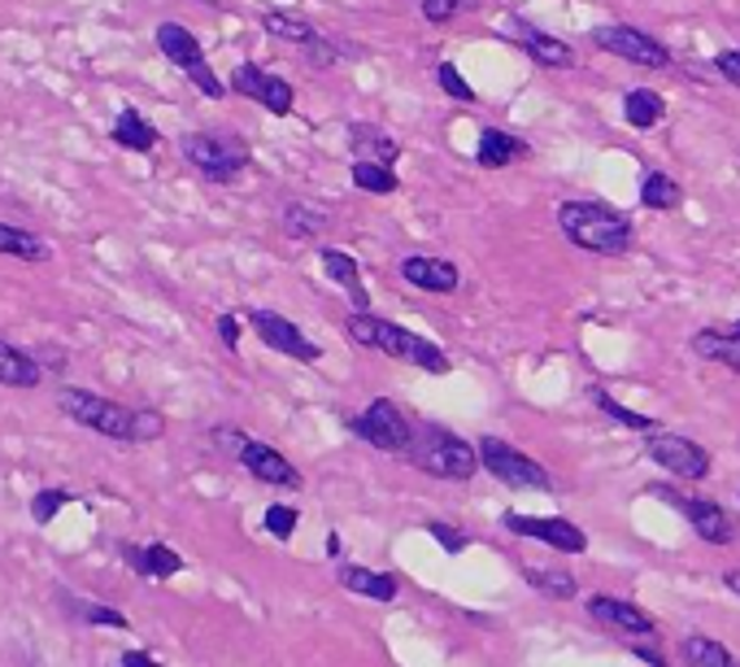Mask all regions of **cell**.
Returning <instances> with one entry per match:
<instances>
[{"mask_svg":"<svg viewBox=\"0 0 740 667\" xmlns=\"http://www.w3.org/2000/svg\"><path fill=\"white\" fill-rule=\"evenodd\" d=\"M592 45L601 52H610V57H623V61H632V66H644V70H662V66H671V49H662L653 36H644L637 27H596L592 31Z\"/></svg>","mask_w":740,"mask_h":667,"instance_id":"9","label":"cell"},{"mask_svg":"<svg viewBox=\"0 0 740 667\" xmlns=\"http://www.w3.org/2000/svg\"><path fill=\"white\" fill-rule=\"evenodd\" d=\"M532 154L523 140H514V136H505V131H484L480 136V149H475V161L484 166V170H501V166H514V161H523V157Z\"/></svg>","mask_w":740,"mask_h":667,"instance_id":"23","label":"cell"},{"mask_svg":"<svg viewBox=\"0 0 740 667\" xmlns=\"http://www.w3.org/2000/svg\"><path fill=\"white\" fill-rule=\"evenodd\" d=\"M353 184L375 193V197H388L401 188V179L393 175V166H379V161H353Z\"/></svg>","mask_w":740,"mask_h":667,"instance_id":"32","label":"cell"},{"mask_svg":"<svg viewBox=\"0 0 740 667\" xmlns=\"http://www.w3.org/2000/svg\"><path fill=\"white\" fill-rule=\"evenodd\" d=\"M505 528L519 532V537H536L549 550H562V555H584L589 550V537L566 523V519H536V514H505Z\"/></svg>","mask_w":740,"mask_h":667,"instance_id":"14","label":"cell"},{"mask_svg":"<svg viewBox=\"0 0 740 667\" xmlns=\"http://www.w3.org/2000/svg\"><path fill=\"white\" fill-rule=\"evenodd\" d=\"M262 523H266V532H270V537H293L296 532V511L293 507H270Z\"/></svg>","mask_w":740,"mask_h":667,"instance_id":"40","label":"cell"},{"mask_svg":"<svg viewBox=\"0 0 740 667\" xmlns=\"http://www.w3.org/2000/svg\"><path fill=\"white\" fill-rule=\"evenodd\" d=\"M436 79H441V88L448 97H457L462 105H475V88L462 79V70H457L453 61H441V66H436Z\"/></svg>","mask_w":740,"mask_h":667,"instance_id":"35","label":"cell"},{"mask_svg":"<svg viewBox=\"0 0 740 667\" xmlns=\"http://www.w3.org/2000/svg\"><path fill=\"white\" fill-rule=\"evenodd\" d=\"M157 49H161L166 61H175V66L197 84L200 97H209V101H223V97H227V84L209 70L205 49H200V40L188 31V27H179V22H161V27H157Z\"/></svg>","mask_w":740,"mask_h":667,"instance_id":"5","label":"cell"},{"mask_svg":"<svg viewBox=\"0 0 740 667\" xmlns=\"http://www.w3.org/2000/svg\"><path fill=\"white\" fill-rule=\"evenodd\" d=\"M427 532H432V537L441 541L448 555H457V550L466 546V541H462V532H457V528H448V523H427Z\"/></svg>","mask_w":740,"mask_h":667,"instance_id":"43","label":"cell"},{"mask_svg":"<svg viewBox=\"0 0 740 667\" xmlns=\"http://www.w3.org/2000/svg\"><path fill=\"white\" fill-rule=\"evenodd\" d=\"M510 27H514V40L527 49L532 61H541V66H549V70H571V66H575V52L566 49L562 40L544 36V31H536L532 22H523V18H514Z\"/></svg>","mask_w":740,"mask_h":667,"instance_id":"18","label":"cell"},{"mask_svg":"<svg viewBox=\"0 0 740 667\" xmlns=\"http://www.w3.org/2000/svg\"><path fill=\"white\" fill-rule=\"evenodd\" d=\"M662 97L658 92H649V88H632L628 97H623V118L637 127V131H649V127H658V118H662Z\"/></svg>","mask_w":740,"mask_h":667,"instance_id":"29","label":"cell"},{"mask_svg":"<svg viewBox=\"0 0 740 667\" xmlns=\"http://www.w3.org/2000/svg\"><path fill=\"white\" fill-rule=\"evenodd\" d=\"M723 585H728V589H732V594H737V598H740V567H732V571H723Z\"/></svg>","mask_w":740,"mask_h":667,"instance_id":"47","label":"cell"},{"mask_svg":"<svg viewBox=\"0 0 740 667\" xmlns=\"http://www.w3.org/2000/svg\"><path fill=\"white\" fill-rule=\"evenodd\" d=\"M240 462L248 467V475H257L262 484L300 489V471H296L279 450H270V445H262V441H245V445H240Z\"/></svg>","mask_w":740,"mask_h":667,"instance_id":"15","label":"cell"},{"mask_svg":"<svg viewBox=\"0 0 740 667\" xmlns=\"http://www.w3.org/2000/svg\"><path fill=\"white\" fill-rule=\"evenodd\" d=\"M218 336H223L227 350H236V345H240V318H236V314H223V318H218Z\"/></svg>","mask_w":740,"mask_h":667,"instance_id":"45","label":"cell"},{"mask_svg":"<svg viewBox=\"0 0 740 667\" xmlns=\"http://www.w3.org/2000/svg\"><path fill=\"white\" fill-rule=\"evenodd\" d=\"M327 227H332V209L305 206V202H293V206L284 209V232L296 236V241H314V236H323Z\"/></svg>","mask_w":740,"mask_h":667,"instance_id":"25","label":"cell"},{"mask_svg":"<svg viewBox=\"0 0 740 667\" xmlns=\"http://www.w3.org/2000/svg\"><path fill=\"white\" fill-rule=\"evenodd\" d=\"M336 57H341V52L332 49V45H327V40H323V36H318V40H309V45H305V61H309V66H318V70H327V66H332V61H336Z\"/></svg>","mask_w":740,"mask_h":667,"instance_id":"42","label":"cell"},{"mask_svg":"<svg viewBox=\"0 0 740 667\" xmlns=\"http://www.w3.org/2000/svg\"><path fill=\"white\" fill-rule=\"evenodd\" d=\"M410 459H414L418 471H427L436 480H457V484L480 471V450L466 445L462 437L444 432V428H414Z\"/></svg>","mask_w":740,"mask_h":667,"instance_id":"3","label":"cell"},{"mask_svg":"<svg viewBox=\"0 0 740 667\" xmlns=\"http://www.w3.org/2000/svg\"><path fill=\"white\" fill-rule=\"evenodd\" d=\"M231 92H240V97H248V101H262L270 114H279V118H288L296 105L293 84H284L279 75H266L262 66H236V75H231Z\"/></svg>","mask_w":740,"mask_h":667,"instance_id":"13","label":"cell"},{"mask_svg":"<svg viewBox=\"0 0 740 667\" xmlns=\"http://www.w3.org/2000/svg\"><path fill=\"white\" fill-rule=\"evenodd\" d=\"M166 432V419L157 411H136V423H131V441H157Z\"/></svg>","mask_w":740,"mask_h":667,"instance_id":"39","label":"cell"},{"mask_svg":"<svg viewBox=\"0 0 740 667\" xmlns=\"http://www.w3.org/2000/svg\"><path fill=\"white\" fill-rule=\"evenodd\" d=\"M179 154L188 157L205 179H214V184H231L248 166L245 140L223 136V131H188V136L179 140Z\"/></svg>","mask_w":740,"mask_h":667,"instance_id":"4","label":"cell"},{"mask_svg":"<svg viewBox=\"0 0 740 667\" xmlns=\"http://www.w3.org/2000/svg\"><path fill=\"white\" fill-rule=\"evenodd\" d=\"M714 70H719L728 84L740 88V52H719V57H714Z\"/></svg>","mask_w":740,"mask_h":667,"instance_id":"44","label":"cell"},{"mask_svg":"<svg viewBox=\"0 0 740 667\" xmlns=\"http://www.w3.org/2000/svg\"><path fill=\"white\" fill-rule=\"evenodd\" d=\"M558 223H562V232L571 236L575 249L596 257H623L637 241L632 223L619 209L601 206V202H562Z\"/></svg>","mask_w":740,"mask_h":667,"instance_id":"1","label":"cell"},{"mask_svg":"<svg viewBox=\"0 0 740 667\" xmlns=\"http://www.w3.org/2000/svg\"><path fill=\"white\" fill-rule=\"evenodd\" d=\"M336 580L345 585L348 594H362V598H375V602H393L396 598V580L388 571H371V567L345 563L336 571Z\"/></svg>","mask_w":740,"mask_h":667,"instance_id":"21","label":"cell"},{"mask_svg":"<svg viewBox=\"0 0 740 667\" xmlns=\"http://www.w3.org/2000/svg\"><path fill=\"white\" fill-rule=\"evenodd\" d=\"M348 149L357 154V161H379V166H393L401 157V145L388 131H379L375 122H353L348 127Z\"/></svg>","mask_w":740,"mask_h":667,"instance_id":"20","label":"cell"},{"mask_svg":"<svg viewBox=\"0 0 740 667\" xmlns=\"http://www.w3.org/2000/svg\"><path fill=\"white\" fill-rule=\"evenodd\" d=\"M692 354L710 362H723L728 371H740V323H719L692 336Z\"/></svg>","mask_w":740,"mask_h":667,"instance_id":"19","label":"cell"},{"mask_svg":"<svg viewBox=\"0 0 740 667\" xmlns=\"http://www.w3.org/2000/svg\"><path fill=\"white\" fill-rule=\"evenodd\" d=\"M323 271L341 284V288H348V302H353V310H371V293H366V284H362V271H357V262L345 254V249H323Z\"/></svg>","mask_w":740,"mask_h":667,"instance_id":"22","label":"cell"},{"mask_svg":"<svg viewBox=\"0 0 740 667\" xmlns=\"http://www.w3.org/2000/svg\"><path fill=\"white\" fill-rule=\"evenodd\" d=\"M480 0H423V18L427 22H436V27H444L448 18H457V13H471Z\"/></svg>","mask_w":740,"mask_h":667,"instance_id":"37","label":"cell"},{"mask_svg":"<svg viewBox=\"0 0 740 667\" xmlns=\"http://www.w3.org/2000/svg\"><path fill=\"white\" fill-rule=\"evenodd\" d=\"M262 27H266V36H275V40H288V45H309V40H318V31L309 27V22H300V18H288V13H262Z\"/></svg>","mask_w":740,"mask_h":667,"instance_id":"33","label":"cell"},{"mask_svg":"<svg viewBox=\"0 0 740 667\" xmlns=\"http://www.w3.org/2000/svg\"><path fill=\"white\" fill-rule=\"evenodd\" d=\"M644 450H649V459L662 462L671 475H680V480H701L706 471H710V454L689 441V437H675V432H658V428H649L644 432Z\"/></svg>","mask_w":740,"mask_h":667,"instance_id":"10","label":"cell"},{"mask_svg":"<svg viewBox=\"0 0 740 667\" xmlns=\"http://www.w3.org/2000/svg\"><path fill=\"white\" fill-rule=\"evenodd\" d=\"M114 140H118L122 149H131V154H152L157 131L148 127V118L140 114V109H122L118 122H114Z\"/></svg>","mask_w":740,"mask_h":667,"instance_id":"26","label":"cell"},{"mask_svg":"<svg viewBox=\"0 0 740 667\" xmlns=\"http://www.w3.org/2000/svg\"><path fill=\"white\" fill-rule=\"evenodd\" d=\"M641 202L649 209H675L684 202V188L671 179V175H662V170H653V175H644V188H641Z\"/></svg>","mask_w":740,"mask_h":667,"instance_id":"31","label":"cell"},{"mask_svg":"<svg viewBox=\"0 0 740 667\" xmlns=\"http://www.w3.org/2000/svg\"><path fill=\"white\" fill-rule=\"evenodd\" d=\"M480 462L493 471L501 484H510V489H536V493H549V489H553V480H549V471H544L541 462L519 454L514 445H505V441H496V437H484V441H480Z\"/></svg>","mask_w":740,"mask_h":667,"instance_id":"7","label":"cell"},{"mask_svg":"<svg viewBox=\"0 0 740 667\" xmlns=\"http://www.w3.org/2000/svg\"><path fill=\"white\" fill-rule=\"evenodd\" d=\"M527 580L549 594V598H575V576L571 571H553V567H527Z\"/></svg>","mask_w":740,"mask_h":667,"instance_id":"34","label":"cell"},{"mask_svg":"<svg viewBox=\"0 0 740 667\" xmlns=\"http://www.w3.org/2000/svg\"><path fill=\"white\" fill-rule=\"evenodd\" d=\"M127 559L140 567L152 580H170L175 571H184V559L170 546H145V550H127Z\"/></svg>","mask_w":740,"mask_h":667,"instance_id":"28","label":"cell"},{"mask_svg":"<svg viewBox=\"0 0 740 667\" xmlns=\"http://www.w3.org/2000/svg\"><path fill=\"white\" fill-rule=\"evenodd\" d=\"M680 655H684L689 667H740L737 655H728V646L714 641V637H706V632H692L689 641L680 646Z\"/></svg>","mask_w":740,"mask_h":667,"instance_id":"27","label":"cell"},{"mask_svg":"<svg viewBox=\"0 0 740 667\" xmlns=\"http://www.w3.org/2000/svg\"><path fill=\"white\" fill-rule=\"evenodd\" d=\"M122 667H161V664H157L152 655H145V650H127V655H122Z\"/></svg>","mask_w":740,"mask_h":667,"instance_id":"46","label":"cell"},{"mask_svg":"<svg viewBox=\"0 0 740 667\" xmlns=\"http://www.w3.org/2000/svg\"><path fill=\"white\" fill-rule=\"evenodd\" d=\"M40 362L31 359V354H22V350H13V345H4L0 341V384L4 389H36L40 384Z\"/></svg>","mask_w":740,"mask_h":667,"instance_id":"24","label":"cell"},{"mask_svg":"<svg viewBox=\"0 0 740 667\" xmlns=\"http://www.w3.org/2000/svg\"><path fill=\"white\" fill-rule=\"evenodd\" d=\"M70 502V493H61V489H45V493H36V502H31V514H36V523H49L52 514L61 511Z\"/></svg>","mask_w":740,"mask_h":667,"instance_id":"38","label":"cell"},{"mask_svg":"<svg viewBox=\"0 0 740 667\" xmlns=\"http://www.w3.org/2000/svg\"><path fill=\"white\" fill-rule=\"evenodd\" d=\"M675 511L684 514L692 523V532L701 537V541H710V546H728L732 537H737V523H732V514L723 511L719 502H710V498H692V493H675V489H658Z\"/></svg>","mask_w":740,"mask_h":667,"instance_id":"11","label":"cell"},{"mask_svg":"<svg viewBox=\"0 0 740 667\" xmlns=\"http://www.w3.org/2000/svg\"><path fill=\"white\" fill-rule=\"evenodd\" d=\"M0 254H4V257H22V262H45V257H49V245H45L40 236L22 232V227H9V223H0Z\"/></svg>","mask_w":740,"mask_h":667,"instance_id":"30","label":"cell"},{"mask_svg":"<svg viewBox=\"0 0 740 667\" xmlns=\"http://www.w3.org/2000/svg\"><path fill=\"white\" fill-rule=\"evenodd\" d=\"M592 402H596L605 414H614L619 423H628V428H641V432L653 428V419H649V414H637V411H628V406H619V402H614L610 393H601V389H592Z\"/></svg>","mask_w":740,"mask_h":667,"instance_id":"36","label":"cell"},{"mask_svg":"<svg viewBox=\"0 0 740 667\" xmlns=\"http://www.w3.org/2000/svg\"><path fill=\"white\" fill-rule=\"evenodd\" d=\"M589 616L596 619V624H605V628H614V632H628V637H644V632L658 628L653 616H644L641 607H632V602H623V598H610V594H592Z\"/></svg>","mask_w":740,"mask_h":667,"instance_id":"16","label":"cell"},{"mask_svg":"<svg viewBox=\"0 0 740 667\" xmlns=\"http://www.w3.org/2000/svg\"><path fill=\"white\" fill-rule=\"evenodd\" d=\"M401 279L423 288V293H453L457 288V266L448 257H427V254H414L401 262Z\"/></svg>","mask_w":740,"mask_h":667,"instance_id":"17","label":"cell"},{"mask_svg":"<svg viewBox=\"0 0 740 667\" xmlns=\"http://www.w3.org/2000/svg\"><path fill=\"white\" fill-rule=\"evenodd\" d=\"M79 607V616L88 619V624H109V628H127V616L122 611H109V607H100V602H75Z\"/></svg>","mask_w":740,"mask_h":667,"instance_id":"41","label":"cell"},{"mask_svg":"<svg viewBox=\"0 0 740 667\" xmlns=\"http://www.w3.org/2000/svg\"><path fill=\"white\" fill-rule=\"evenodd\" d=\"M348 428H353L366 445L388 450V454H410V445H414V428L405 423V414L396 411L388 398L371 402V411L357 414V419H348Z\"/></svg>","mask_w":740,"mask_h":667,"instance_id":"8","label":"cell"},{"mask_svg":"<svg viewBox=\"0 0 740 667\" xmlns=\"http://www.w3.org/2000/svg\"><path fill=\"white\" fill-rule=\"evenodd\" d=\"M248 323H253V332H257L270 350L288 354V359L318 362V354H323L314 341H305V332L296 327L293 318H284V314H275V310H253V314H248Z\"/></svg>","mask_w":740,"mask_h":667,"instance_id":"12","label":"cell"},{"mask_svg":"<svg viewBox=\"0 0 740 667\" xmlns=\"http://www.w3.org/2000/svg\"><path fill=\"white\" fill-rule=\"evenodd\" d=\"M345 332H348V341H357V345H366V350H379V354H388V359L396 362L423 366V371H432V375H444V371H448V359H444L441 345L414 336V332L401 327V323L375 318V314H366V310H353V314H348Z\"/></svg>","mask_w":740,"mask_h":667,"instance_id":"2","label":"cell"},{"mask_svg":"<svg viewBox=\"0 0 740 667\" xmlns=\"http://www.w3.org/2000/svg\"><path fill=\"white\" fill-rule=\"evenodd\" d=\"M57 406L70 414L75 423L92 428V432L109 437V441H131L136 411H127V406H118V402H109V398H100V393H88V389H61V393H57Z\"/></svg>","mask_w":740,"mask_h":667,"instance_id":"6","label":"cell"}]
</instances>
